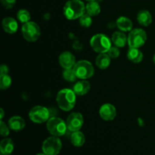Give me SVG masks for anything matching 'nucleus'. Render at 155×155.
<instances>
[{"label":"nucleus","mask_w":155,"mask_h":155,"mask_svg":"<svg viewBox=\"0 0 155 155\" xmlns=\"http://www.w3.org/2000/svg\"><path fill=\"white\" fill-rule=\"evenodd\" d=\"M46 128L50 134L57 137L64 136L68 130L66 122L56 117H53L48 119L46 122Z\"/></svg>","instance_id":"20e7f679"},{"label":"nucleus","mask_w":155,"mask_h":155,"mask_svg":"<svg viewBox=\"0 0 155 155\" xmlns=\"http://www.w3.org/2000/svg\"><path fill=\"white\" fill-rule=\"evenodd\" d=\"M2 155H10V154H2Z\"/></svg>","instance_id":"c9c22d12"},{"label":"nucleus","mask_w":155,"mask_h":155,"mask_svg":"<svg viewBox=\"0 0 155 155\" xmlns=\"http://www.w3.org/2000/svg\"><path fill=\"white\" fill-rule=\"evenodd\" d=\"M17 18H18V21L24 24L30 21L31 16H30V12L27 10H26V9H21L17 13Z\"/></svg>","instance_id":"b1692460"},{"label":"nucleus","mask_w":155,"mask_h":155,"mask_svg":"<svg viewBox=\"0 0 155 155\" xmlns=\"http://www.w3.org/2000/svg\"><path fill=\"white\" fill-rule=\"evenodd\" d=\"M68 130L71 132L80 131L83 125V117L80 113L74 112L68 116L66 121Z\"/></svg>","instance_id":"9d476101"},{"label":"nucleus","mask_w":155,"mask_h":155,"mask_svg":"<svg viewBox=\"0 0 155 155\" xmlns=\"http://www.w3.org/2000/svg\"><path fill=\"white\" fill-rule=\"evenodd\" d=\"M74 71L77 78L81 80H87L94 75L95 69L89 61L86 60L79 61L74 67Z\"/></svg>","instance_id":"39448f33"},{"label":"nucleus","mask_w":155,"mask_h":155,"mask_svg":"<svg viewBox=\"0 0 155 155\" xmlns=\"http://www.w3.org/2000/svg\"><path fill=\"white\" fill-rule=\"evenodd\" d=\"M14 151V142L9 138L2 139L0 143V151L2 154H11Z\"/></svg>","instance_id":"412c9836"},{"label":"nucleus","mask_w":155,"mask_h":155,"mask_svg":"<svg viewBox=\"0 0 155 155\" xmlns=\"http://www.w3.org/2000/svg\"><path fill=\"white\" fill-rule=\"evenodd\" d=\"M2 28L5 33L13 34L16 33L18 29V22L16 20L11 17L5 18L2 21Z\"/></svg>","instance_id":"4468645a"},{"label":"nucleus","mask_w":155,"mask_h":155,"mask_svg":"<svg viewBox=\"0 0 155 155\" xmlns=\"http://www.w3.org/2000/svg\"><path fill=\"white\" fill-rule=\"evenodd\" d=\"M0 111H1V120L3 119V117H4V115H5V112H4V110H3L2 108H0Z\"/></svg>","instance_id":"2f4dec72"},{"label":"nucleus","mask_w":155,"mask_h":155,"mask_svg":"<svg viewBox=\"0 0 155 155\" xmlns=\"http://www.w3.org/2000/svg\"><path fill=\"white\" fill-rule=\"evenodd\" d=\"M3 7L6 9H11L15 6L16 0H1Z\"/></svg>","instance_id":"c756f323"},{"label":"nucleus","mask_w":155,"mask_h":155,"mask_svg":"<svg viewBox=\"0 0 155 155\" xmlns=\"http://www.w3.org/2000/svg\"><path fill=\"white\" fill-rule=\"evenodd\" d=\"M86 12L90 16H97L101 12V7L97 1L88 2L86 5Z\"/></svg>","instance_id":"5701e85b"},{"label":"nucleus","mask_w":155,"mask_h":155,"mask_svg":"<svg viewBox=\"0 0 155 155\" xmlns=\"http://www.w3.org/2000/svg\"><path fill=\"white\" fill-rule=\"evenodd\" d=\"M10 127L6 125L3 121H1L0 123V133H1L2 136L6 137L9 135L10 133Z\"/></svg>","instance_id":"cd10ccee"},{"label":"nucleus","mask_w":155,"mask_h":155,"mask_svg":"<svg viewBox=\"0 0 155 155\" xmlns=\"http://www.w3.org/2000/svg\"><path fill=\"white\" fill-rule=\"evenodd\" d=\"M11 84H12V78L8 74L0 76V89L2 90H6L8 89Z\"/></svg>","instance_id":"393cba45"},{"label":"nucleus","mask_w":155,"mask_h":155,"mask_svg":"<svg viewBox=\"0 0 155 155\" xmlns=\"http://www.w3.org/2000/svg\"><path fill=\"white\" fill-rule=\"evenodd\" d=\"M62 148V142L57 136H51L45 139L42 145V152L46 155H58Z\"/></svg>","instance_id":"0eeeda50"},{"label":"nucleus","mask_w":155,"mask_h":155,"mask_svg":"<svg viewBox=\"0 0 155 155\" xmlns=\"http://www.w3.org/2000/svg\"><path fill=\"white\" fill-rule=\"evenodd\" d=\"M8 71L9 69L6 64H2L1 67H0V74H1V75L8 74Z\"/></svg>","instance_id":"7c9ffc66"},{"label":"nucleus","mask_w":155,"mask_h":155,"mask_svg":"<svg viewBox=\"0 0 155 155\" xmlns=\"http://www.w3.org/2000/svg\"><path fill=\"white\" fill-rule=\"evenodd\" d=\"M87 2H92V1H97V0H86Z\"/></svg>","instance_id":"f704fd0d"},{"label":"nucleus","mask_w":155,"mask_h":155,"mask_svg":"<svg viewBox=\"0 0 155 155\" xmlns=\"http://www.w3.org/2000/svg\"><path fill=\"white\" fill-rule=\"evenodd\" d=\"M76 94L69 89H63L59 91L56 96V101L58 107L64 111H70L76 104Z\"/></svg>","instance_id":"f03ea898"},{"label":"nucleus","mask_w":155,"mask_h":155,"mask_svg":"<svg viewBox=\"0 0 155 155\" xmlns=\"http://www.w3.org/2000/svg\"><path fill=\"white\" fill-rule=\"evenodd\" d=\"M111 42L115 46L118 48H124L127 43H128V37L124 32L116 31L112 35Z\"/></svg>","instance_id":"2eb2a0df"},{"label":"nucleus","mask_w":155,"mask_h":155,"mask_svg":"<svg viewBox=\"0 0 155 155\" xmlns=\"http://www.w3.org/2000/svg\"><path fill=\"white\" fill-rule=\"evenodd\" d=\"M71 141L73 145L75 147H82L86 142V137L82 132H73L71 136Z\"/></svg>","instance_id":"4be33fe9"},{"label":"nucleus","mask_w":155,"mask_h":155,"mask_svg":"<svg viewBox=\"0 0 155 155\" xmlns=\"http://www.w3.org/2000/svg\"><path fill=\"white\" fill-rule=\"evenodd\" d=\"M59 64L64 69H72L76 64L75 56L70 51H64L59 55Z\"/></svg>","instance_id":"9b49d317"},{"label":"nucleus","mask_w":155,"mask_h":155,"mask_svg":"<svg viewBox=\"0 0 155 155\" xmlns=\"http://www.w3.org/2000/svg\"><path fill=\"white\" fill-rule=\"evenodd\" d=\"M23 37L28 42H36L40 36V28L36 23L29 21L23 24L21 29Z\"/></svg>","instance_id":"423d86ee"},{"label":"nucleus","mask_w":155,"mask_h":155,"mask_svg":"<svg viewBox=\"0 0 155 155\" xmlns=\"http://www.w3.org/2000/svg\"><path fill=\"white\" fill-rule=\"evenodd\" d=\"M62 75H63L64 79L68 82H75L77 79V75L73 68L72 69H64Z\"/></svg>","instance_id":"a878e982"},{"label":"nucleus","mask_w":155,"mask_h":155,"mask_svg":"<svg viewBox=\"0 0 155 155\" xmlns=\"http://www.w3.org/2000/svg\"><path fill=\"white\" fill-rule=\"evenodd\" d=\"M153 61H154V64H155V54H154V57H153Z\"/></svg>","instance_id":"72a5a7b5"},{"label":"nucleus","mask_w":155,"mask_h":155,"mask_svg":"<svg viewBox=\"0 0 155 155\" xmlns=\"http://www.w3.org/2000/svg\"><path fill=\"white\" fill-rule=\"evenodd\" d=\"M50 114L48 109L43 106H35L29 112V117L36 124L47 122L49 119Z\"/></svg>","instance_id":"1a4fd4ad"},{"label":"nucleus","mask_w":155,"mask_h":155,"mask_svg":"<svg viewBox=\"0 0 155 155\" xmlns=\"http://www.w3.org/2000/svg\"><path fill=\"white\" fill-rule=\"evenodd\" d=\"M99 114L101 119L105 121H111L116 117V107L111 104H104L100 107Z\"/></svg>","instance_id":"f8f14e48"},{"label":"nucleus","mask_w":155,"mask_h":155,"mask_svg":"<svg viewBox=\"0 0 155 155\" xmlns=\"http://www.w3.org/2000/svg\"><path fill=\"white\" fill-rule=\"evenodd\" d=\"M91 89V85L89 82L86 80H82L80 81L77 82L73 87V91L75 92L77 95H84L89 92Z\"/></svg>","instance_id":"ddd939ff"},{"label":"nucleus","mask_w":155,"mask_h":155,"mask_svg":"<svg viewBox=\"0 0 155 155\" xmlns=\"http://www.w3.org/2000/svg\"><path fill=\"white\" fill-rule=\"evenodd\" d=\"M107 54L110 56V58H117L119 57L120 55V50L119 48L117 46H111L110 49L107 51Z\"/></svg>","instance_id":"c85d7f7f"},{"label":"nucleus","mask_w":155,"mask_h":155,"mask_svg":"<svg viewBox=\"0 0 155 155\" xmlns=\"http://www.w3.org/2000/svg\"><path fill=\"white\" fill-rule=\"evenodd\" d=\"M137 21L140 25L148 27L152 23V15L148 11L141 10L137 15Z\"/></svg>","instance_id":"a211bd4d"},{"label":"nucleus","mask_w":155,"mask_h":155,"mask_svg":"<svg viewBox=\"0 0 155 155\" xmlns=\"http://www.w3.org/2000/svg\"><path fill=\"white\" fill-rule=\"evenodd\" d=\"M111 40L106 35L98 33L90 39V45L92 49L98 53H107L111 45Z\"/></svg>","instance_id":"7ed1b4c3"},{"label":"nucleus","mask_w":155,"mask_h":155,"mask_svg":"<svg viewBox=\"0 0 155 155\" xmlns=\"http://www.w3.org/2000/svg\"><path fill=\"white\" fill-rule=\"evenodd\" d=\"M8 127L13 131H21L25 127V121L21 117L14 116L9 119Z\"/></svg>","instance_id":"dca6fc26"},{"label":"nucleus","mask_w":155,"mask_h":155,"mask_svg":"<svg viewBox=\"0 0 155 155\" xmlns=\"http://www.w3.org/2000/svg\"><path fill=\"white\" fill-rule=\"evenodd\" d=\"M95 64L100 69H106L110 64V57L107 53H100L95 58Z\"/></svg>","instance_id":"6ab92c4d"},{"label":"nucleus","mask_w":155,"mask_h":155,"mask_svg":"<svg viewBox=\"0 0 155 155\" xmlns=\"http://www.w3.org/2000/svg\"><path fill=\"white\" fill-rule=\"evenodd\" d=\"M80 24L83 27H90L92 24V16H90L89 15H88L87 13H85L84 15H82L80 18Z\"/></svg>","instance_id":"bb28decb"},{"label":"nucleus","mask_w":155,"mask_h":155,"mask_svg":"<svg viewBox=\"0 0 155 155\" xmlns=\"http://www.w3.org/2000/svg\"><path fill=\"white\" fill-rule=\"evenodd\" d=\"M117 27L120 31L129 32L133 30V24L131 20L127 17L121 16L117 20Z\"/></svg>","instance_id":"f3484780"},{"label":"nucleus","mask_w":155,"mask_h":155,"mask_svg":"<svg viewBox=\"0 0 155 155\" xmlns=\"http://www.w3.org/2000/svg\"><path fill=\"white\" fill-rule=\"evenodd\" d=\"M147 40L146 32L142 29L132 30L128 36V45L130 48H140Z\"/></svg>","instance_id":"6e6552de"},{"label":"nucleus","mask_w":155,"mask_h":155,"mask_svg":"<svg viewBox=\"0 0 155 155\" xmlns=\"http://www.w3.org/2000/svg\"><path fill=\"white\" fill-rule=\"evenodd\" d=\"M127 58L130 61L138 64L143 59V54L138 48H130L127 52Z\"/></svg>","instance_id":"aec40b11"},{"label":"nucleus","mask_w":155,"mask_h":155,"mask_svg":"<svg viewBox=\"0 0 155 155\" xmlns=\"http://www.w3.org/2000/svg\"><path fill=\"white\" fill-rule=\"evenodd\" d=\"M86 12V6L81 0H68L64 6V15L68 20L80 18Z\"/></svg>","instance_id":"f257e3e1"},{"label":"nucleus","mask_w":155,"mask_h":155,"mask_svg":"<svg viewBox=\"0 0 155 155\" xmlns=\"http://www.w3.org/2000/svg\"><path fill=\"white\" fill-rule=\"evenodd\" d=\"M36 155H46L45 154V153H39V154H37Z\"/></svg>","instance_id":"473e14b6"}]
</instances>
